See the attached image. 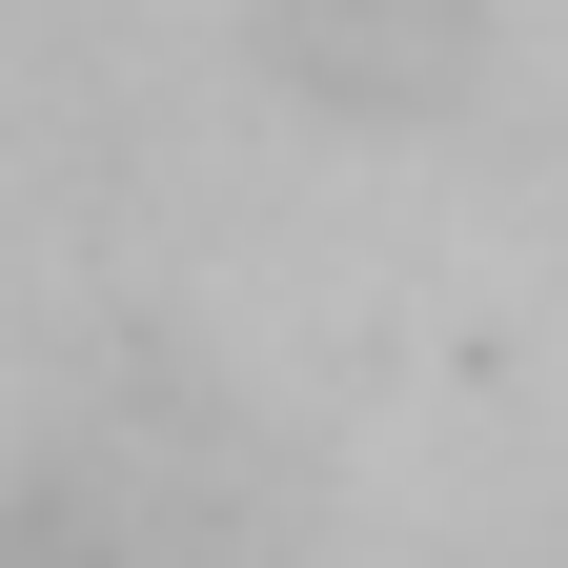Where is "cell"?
I'll list each match as a JSON object with an SVG mask.
<instances>
[{
  "instance_id": "1",
  "label": "cell",
  "mask_w": 568,
  "mask_h": 568,
  "mask_svg": "<svg viewBox=\"0 0 568 568\" xmlns=\"http://www.w3.org/2000/svg\"><path fill=\"white\" fill-rule=\"evenodd\" d=\"M264 61L325 122H447L487 82V0H264Z\"/></svg>"
}]
</instances>
